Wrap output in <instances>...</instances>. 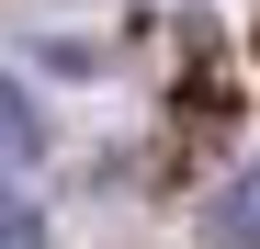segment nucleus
Segmentation results:
<instances>
[{"instance_id":"2","label":"nucleus","mask_w":260,"mask_h":249,"mask_svg":"<svg viewBox=\"0 0 260 249\" xmlns=\"http://www.w3.org/2000/svg\"><path fill=\"white\" fill-rule=\"evenodd\" d=\"M0 249H46V215H34L12 181H0Z\"/></svg>"},{"instance_id":"1","label":"nucleus","mask_w":260,"mask_h":249,"mask_svg":"<svg viewBox=\"0 0 260 249\" xmlns=\"http://www.w3.org/2000/svg\"><path fill=\"white\" fill-rule=\"evenodd\" d=\"M215 238H226V249H260V170H249L226 204H215Z\"/></svg>"},{"instance_id":"3","label":"nucleus","mask_w":260,"mask_h":249,"mask_svg":"<svg viewBox=\"0 0 260 249\" xmlns=\"http://www.w3.org/2000/svg\"><path fill=\"white\" fill-rule=\"evenodd\" d=\"M0 159H34V113H23L12 79H0Z\"/></svg>"}]
</instances>
